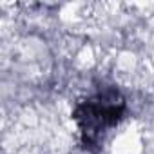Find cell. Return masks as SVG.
<instances>
[{"mask_svg": "<svg viewBox=\"0 0 154 154\" xmlns=\"http://www.w3.org/2000/svg\"><path fill=\"white\" fill-rule=\"evenodd\" d=\"M125 112V100L114 89L94 93L76 105L72 118L85 143H96L109 132Z\"/></svg>", "mask_w": 154, "mask_h": 154, "instance_id": "obj_1", "label": "cell"}]
</instances>
